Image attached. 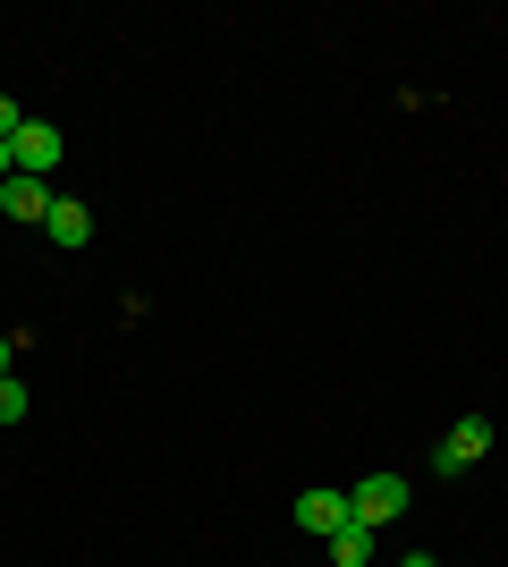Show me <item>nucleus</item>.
Returning a JSON list of instances; mask_svg holds the SVG:
<instances>
[{
	"mask_svg": "<svg viewBox=\"0 0 508 567\" xmlns=\"http://www.w3.org/2000/svg\"><path fill=\"white\" fill-rule=\"evenodd\" d=\"M348 508H356V525H373V534H382L390 517H407V483H398V474H364L356 492H348Z\"/></svg>",
	"mask_w": 508,
	"mask_h": 567,
	"instance_id": "f257e3e1",
	"label": "nucleus"
},
{
	"mask_svg": "<svg viewBox=\"0 0 508 567\" xmlns=\"http://www.w3.org/2000/svg\"><path fill=\"white\" fill-rule=\"evenodd\" d=\"M9 162H18L25 178H51V169H60V127H51V118H25L18 136H9Z\"/></svg>",
	"mask_w": 508,
	"mask_h": 567,
	"instance_id": "f03ea898",
	"label": "nucleus"
},
{
	"mask_svg": "<svg viewBox=\"0 0 508 567\" xmlns=\"http://www.w3.org/2000/svg\"><path fill=\"white\" fill-rule=\"evenodd\" d=\"M484 450H491V424H484V415H458V432H449V441L433 450V466H440V474H466Z\"/></svg>",
	"mask_w": 508,
	"mask_h": 567,
	"instance_id": "7ed1b4c3",
	"label": "nucleus"
},
{
	"mask_svg": "<svg viewBox=\"0 0 508 567\" xmlns=\"http://www.w3.org/2000/svg\"><path fill=\"white\" fill-rule=\"evenodd\" d=\"M0 213H9V220H51V178L9 169V178H0Z\"/></svg>",
	"mask_w": 508,
	"mask_h": 567,
	"instance_id": "20e7f679",
	"label": "nucleus"
},
{
	"mask_svg": "<svg viewBox=\"0 0 508 567\" xmlns=\"http://www.w3.org/2000/svg\"><path fill=\"white\" fill-rule=\"evenodd\" d=\"M297 525H305V534H322V543H331L339 525H356V508H348V492H305V499H297Z\"/></svg>",
	"mask_w": 508,
	"mask_h": 567,
	"instance_id": "39448f33",
	"label": "nucleus"
},
{
	"mask_svg": "<svg viewBox=\"0 0 508 567\" xmlns=\"http://www.w3.org/2000/svg\"><path fill=\"white\" fill-rule=\"evenodd\" d=\"M43 229H51V246H69V255H76V246L94 237V213H85L76 195H51V220H43Z\"/></svg>",
	"mask_w": 508,
	"mask_h": 567,
	"instance_id": "423d86ee",
	"label": "nucleus"
},
{
	"mask_svg": "<svg viewBox=\"0 0 508 567\" xmlns=\"http://www.w3.org/2000/svg\"><path fill=\"white\" fill-rule=\"evenodd\" d=\"M373 550H382V534H373V525H339V534H331V559H339V567H373Z\"/></svg>",
	"mask_w": 508,
	"mask_h": 567,
	"instance_id": "0eeeda50",
	"label": "nucleus"
},
{
	"mask_svg": "<svg viewBox=\"0 0 508 567\" xmlns=\"http://www.w3.org/2000/svg\"><path fill=\"white\" fill-rule=\"evenodd\" d=\"M25 406H34V399H25V381L0 373V424H25Z\"/></svg>",
	"mask_w": 508,
	"mask_h": 567,
	"instance_id": "6e6552de",
	"label": "nucleus"
},
{
	"mask_svg": "<svg viewBox=\"0 0 508 567\" xmlns=\"http://www.w3.org/2000/svg\"><path fill=\"white\" fill-rule=\"evenodd\" d=\"M18 127H25V111H18V102H9V94H0V144L18 136Z\"/></svg>",
	"mask_w": 508,
	"mask_h": 567,
	"instance_id": "1a4fd4ad",
	"label": "nucleus"
},
{
	"mask_svg": "<svg viewBox=\"0 0 508 567\" xmlns=\"http://www.w3.org/2000/svg\"><path fill=\"white\" fill-rule=\"evenodd\" d=\"M398 567H440V559H433V550H407V559H398Z\"/></svg>",
	"mask_w": 508,
	"mask_h": 567,
	"instance_id": "9d476101",
	"label": "nucleus"
},
{
	"mask_svg": "<svg viewBox=\"0 0 508 567\" xmlns=\"http://www.w3.org/2000/svg\"><path fill=\"white\" fill-rule=\"evenodd\" d=\"M9 355H18V339H9V331H0V373H9Z\"/></svg>",
	"mask_w": 508,
	"mask_h": 567,
	"instance_id": "9b49d317",
	"label": "nucleus"
},
{
	"mask_svg": "<svg viewBox=\"0 0 508 567\" xmlns=\"http://www.w3.org/2000/svg\"><path fill=\"white\" fill-rule=\"evenodd\" d=\"M9 169H18V162H9V144H0V178H9Z\"/></svg>",
	"mask_w": 508,
	"mask_h": 567,
	"instance_id": "f8f14e48",
	"label": "nucleus"
}]
</instances>
